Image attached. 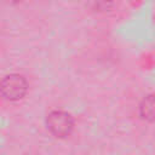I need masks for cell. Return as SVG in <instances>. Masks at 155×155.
Instances as JSON below:
<instances>
[{"mask_svg":"<svg viewBox=\"0 0 155 155\" xmlns=\"http://www.w3.org/2000/svg\"><path fill=\"white\" fill-rule=\"evenodd\" d=\"M28 91V82L24 76L19 74L6 75L0 81V93L7 101H19Z\"/></svg>","mask_w":155,"mask_h":155,"instance_id":"2","label":"cell"},{"mask_svg":"<svg viewBox=\"0 0 155 155\" xmlns=\"http://www.w3.org/2000/svg\"><path fill=\"white\" fill-rule=\"evenodd\" d=\"M86 4L92 11L103 13L113 7L114 0H86Z\"/></svg>","mask_w":155,"mask_h":155,"instance_id":"4","label":"cell"},{"mask_svg":"<svg viewBox=\"0 0 155 155\" xmlns=\"http://www.w3.org/2000/svg\"><path fill=\"white\" fill-rule=\"evenodd\" d=\"M139 115L144 121L155 122V93H150L140 101Z\"/></svg>","mask_w":155,"mask_h":155,"instance_id":"3","label":"cell"},{"mask_svg":"<svg viewBox=\"0 0 155 155\" xmlns=\"http://www.w3.org/2000/svg\"><path fill=\"white\" fill-rule=\"evenodd\" d=\"M46 127L52 136L57 138H65L73 132L74 119L68 111L53 110L46 117Z\"/></svg>","mask_w":155,"mask_h":155,"instance_id":"1","label":"cell"}]
</instances>
